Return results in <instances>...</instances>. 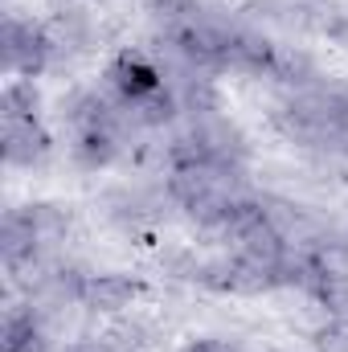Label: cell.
<instances>
[{"label": "cell", "instance_id": "6da1fadb", "mask_svg": "<svg viewBox=\"0 0 348 352\" xmlns=\"http://www.w3.org/2000/svg\"><path fill=\"white\" fill-rule=\"evenodd\" d=\"M0 50H4L8 78H41L45 70H54L62 62V50H58L54 29L41 25V21H33V16H17V12L4 16Z\"/></svg>", "mask_w": 348, "mask_h": 352}, {"label": "cell", "instance_id": "7a4b0ae2", "mask_svg": "<svg viewBox=\"0 0 348 352\" xmlns=\"http://www.w3.org/2000/svg\"><path fill=\"white\" fill-rule=\"evenodd\" d=\"M197 287H205L213 295H266V291H279L274 274L266 266H259L254 258H246L242 250L221 254V258H205Z\"/></svg>", "mask_w": 348, "mask_h": 352}, {"label": "cell", "instance_id": "3957f363", "mask_svg": "<svg viewBox=\"0 0 348 352\" xmlns=\"http://www.w3.org/2000/svg\"><path fill=\"white\" fill-rule=\"evenodd\" d=\"M107 87H111V98H115L119 107H135V102H144V98H152L156 90L168 87V78H164V70H160L152 58H144V54H135V50H123V54H115L111 66H107Z\"/></svg>", "mask_w": 348, "mask_h": 352}, {"label": "cell", "instance_id": "277c9868", "mask_svg": "<svg viewBox=\"0 0 348 352\" xmlns=\"http://www.w3.org/2000/svg\"><path fill=\"white\" fill-rule=\"evenodd\" d=\"M54 156V135L41 119L4 123V164L8 168H41Z\"/></svg>", "mask_w": 348, "mask_h": 352}, {"label": "cell", "instance_id": "5b68a950", "mask_svg": "<svg viewBox=\"0 0 348 352\" xmlns=\"http://www.w3.org/2000/svg\"><path fill=\"white\" fill-rule=\"evenodd\" d=\"M144 295V283L135 274H123V270H98L87 278V295H83V307L94 316H123L135 299Z\"/></svg>", "mask_w": 348, "mask_h": 352}, {"label": "cell", "instance_id": "8992f818", "mask_svg": "<svg viewBox=\"0 0 348 352\" xmlns=\"http://www.w3.org/2000/svg\"><path fill=\"white\" fill-rule=\"evenodd\" d=\"M123 144H127V135H123V131H115V127L74 131V135H70V156H74V164H78V168L98 173V168H107V164H115V160H119Z\"/></svg>", "mask_w": 348, "mask_h": 352}, {"label": "cell", "instance_id": "52a82bcc", "mask_svg": "<svg viewBox=\"0 0 348 352\" xmlns=\"http://www.w3.org/2000/svg\"><path fill=\"white\" fill-rule=\"evenodd\" d=\"M21 213H25V221H29L41 254L50 258L66 242V234H70V209L58 205V201H29V205H21Z\"/></svg>", "mask_w": 348, "mask_h": 352}, {"label": "cell", "instance_id": "ba28073f", "mask_svg": "<svg viewBox=\"0 0 348 352\" xmlns=\"http://www.w3.org/2000/svg\"><path fill=\"white\" fill-rule=\"evenodd\" d=\"M0 344H4V352H50L41 311L33 303L8 307V316H4V340Z\"/></svg>", "mask_w": 348, "mask_h": 352}, {"label": "cell", "instance_id": "9c48e42d", "mask_svg": "<svg viewBox=\"0 0 348 352\" xmlns=\"http://www.w3.org/2000/svg\"><path fill=\"white\" fill-rule=\"evenodd\" d=\"M0 119H41V90L37 78H8V87L0 94Z\"/></svg>", "mask_w": 348, "mask_h": 352}, {"label": "cell", "instance_id": "30bf717a", "mask_svg": "<svg viewBox=\"0 0 348 352\" xmlns=\"http://www.w3.org/2000/svg\"><path fill=\"white\" fill-rule=\"evenodd\" d=\"M107 340L115 344V352H148L152 349V328L140 324V320H119L107 332Z\"/></svg>", "mask_w": 348, "mask_h": 352}, {"label": "cell", "instance_id": "8fae6325", "mask_svg": "<svg viewBox=\"0 0 348 352\" xmlns=\"http://www.w3.org/2000/svg\"><path fill=\"white\" fill-rule=\"evenodd\" d=\"M160 263H164V274H168V278L197 283V278H201V266H205V258H197L193 250H168Z\"/></svg>", "mask_w": 348, "mask_h": 352}, {"label": "cell", "instance_id": "7c38bea8", "mask_svg": "<svg viewBox=\"0 0 348 352\" xmlns=\"http://www.w3.org/2000/svg\"><path fill=\"white\" fill-rule=\"evenodd\" d=\"M316 352H348V316H332L316 332Z\"/></svg>", "mask_w": 348, "mask_h": 352}, {"label": "cell", "instance_id": "4fadbf2b", "mask_svg": "<svg viewBox=\"0 0 348 352\" xmlns=\"http://www.w3.org/2000/svg\"><path fill=\"white\" fill-rule=\"evenodd\" d=\"M176 352H242L234 340H221V336H193V340H184Z\"/></svg>", "mask_w": 348, "mask_h": 352}, {"label": "cell", "instance_id": "5bb4252c", "mask_svg": "<svg viewBox=\"0 0 348 352\" xmlns=\"http://www.w3.org/2000/svg\"><path fill=\"white\" fill-rule=\"evenodd\" d=\"M66 352H115V344L102 336V340H74Z\"/></svg>", "mask_w": 348, "mask_h": 352}]
</instances>
